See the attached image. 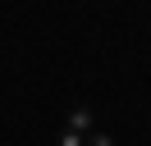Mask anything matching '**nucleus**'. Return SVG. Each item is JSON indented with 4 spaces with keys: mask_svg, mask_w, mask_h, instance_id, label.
I'll return each instance as SVG.
<instances>
[{
    "mask_svg": "<svg viewBox=\"0 0 151 146\" xmlns=\"http://www.w3.org/2000/svg\"><path fill=\"white\" fill-rule=\"evenodd\" d=\"M60 146H83V142H78V132H64V137H60Z\"/></svg>",
    "mask_w": 151,
    "mask_h": 146,
    "instance_id": "obj_3",
    "label": "nucleus"
},
{
    "mask_svg": "<svg viewBox=\"0 0 151 146\" xmlns=\"http://www.w3.org/2000/svg\"><path fill=\"white\" fill-rule=\"evenodd\" d=\"M69 123H73V132H83V128H87V123H92V114H87V110H83V105H78V110H73V114H69Z\"/></svg>",
    "mask_w": 151,
    "mask_h": 146,
    "instance_id": "obj_1",
    "label": "nucleus"
},
{
    "mask_svg": "<svg viewBox=\"0 0 151 146\" xmlns=\"http://www.w3.org/2000/svg\"><path fill=\"white\" fill-rule=\"evenodd\" d=\"M87 146H114V142H110L105 132H92V137H87Z\"/></svg>",
    "mask_w": 151,
    "mask_h": 146,
    "instance_id": "obj_2",
    "label": "nucleus"
}]
</instances>
